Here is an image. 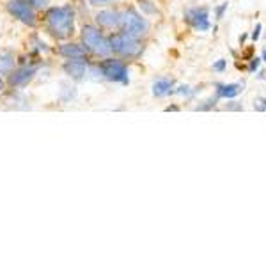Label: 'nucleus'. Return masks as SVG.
Masks as SVG:
<instances>
[{"instance_id":"obj_1","label":"nucleus","mask_w":266,"mask_h":266,"mask_svg":"<svg viewBox=\"0 0 266 266\" xmlns=\"http://www.w3.org/2000/svg\"><path fill=\"white\" fill-rule=\"evenodd\" d=\"M45 32L57 41H68L76 32V13L73 6H48L43 15Z\"/></svg>"},{"instance_id":"obj_2","label":"nucleus","mask_w":266,"mask_h":266,"mask_svg":"<svg viewBox=\"0 0 266 266\" xmlns=\"http://www.w3.org/2000/svg\"><path fill=\"white\" fill-rule=\"evenodd\" d=\"M108 43H110V54L122 61H137L144 54V43L139 37H133L122 30L108 34Z\"/></svg>"},{"instance_id":"obj_3","label":"nucleus","mask_w":266,"mask_h":266,"mask_svg":"<svg viewBox=\"0 0 266 266\" xmlns=\"http://www.w3.org/2000/svg\"><path fill=\"white\" fill-rule=\"evenodd\" d=\"M80 43L87 50L91 57L103 59L108 57L110 54V43H108V34H105L94 23H85L80 29Z\"/></svg>"},{"instance_id":"obj_4","label":"nucleus","mask_w":266,"mask_h":266,"mask_svg":"<svg viewBox=\"0 0 266 266\" xmlns=\"http://www.w3.org/2000/svg\"><path fill=\"white\" fill-rule=\"evenodd\" d=\"M98 76L110 83H121V85H128L129 83V68L126 64V61L119 57H103L94 64Z\"/></svg>"},{"instance_id":"obj_5","label":"nucleus","mask_w":266,"mask_h":266,"mask_svg":"<svg viewBox=\"0 0 266 266\" xmlns=\"http://www.w3.org/2000/svg\"><path fill=\"white\" fill-rule=\"evenodd\" d=\"M149 29H151V25H149L148 18L137 8L128 6V8L121 9V27H119V30L142 39L149 34Z\"/></svg>"},{"instance_id":"obj_6","label":"nucleus","mask_w":266,"mask_h":266,"mask_svg":"<svg viewBox=\"0 0 266 266\" xmlns=\"http://www.w3.org/2000/svg\"><path fill=\"white\" fill-rule=\"evenodd\" d=\"M37 69H39V62L37 61H22L6 76L8 78V85L11 89H23V87H27L36 78Z\"/></svg>"},{"instance_id":"obj_7","label":"nucleus","mask_w":266,"mask_h":266,"mask_svg":"<svg viewBox=\"0 0 266 266\" xmlns=\"http://www.w3.org/2000/svg\"><path fill=\"white\" fill-rule=\"evenodd\" d=\"M8 13L15 20L27 27H36L37 25V9H34L27 0H8L6 4Z\"/></svg>"},{"instance_id":"obj_8","label":"nucleus","mask_w":266,"mask_h":266,"mask_svg":"<svg viewBox=\"0 0 266 266\" xmlns=\"http://www.w3.org/2000/svg\"><path fill=\"white\" fill-rule=\"evenodd\" d=\"M183 20L190 29L195 32H208L211 29L209 22V9L208 8H190L185 11Z\"/></svg>"},{"instance_id":"obj_9","label":"nucleus","mask_w":266,"mask_h":266,"mask_svg":"<svg viewBox=\"0 0 266 266\" xmlns=\"http://www.w3.org/2000/svg\"><path fill=\"white\" fill-rule=\"evenodd\" d=\"M94 25L100 27L103 32H115L121 27V9L101 8L94 15Z\"/></svg>"},{"instance_id":"obj_10","label":"nucleus","mask_w":266,"mask_h":266,"mask_svg":"<svg viewBox=\"0 0 266 266\" xmlns=\"http://www.w3.org/2000/svg\"><path fill=\"white\" fill-rule=\"evenodd\" d=\"M62 73L73 82H82L91 73L89 59H66L62 62Z\"/></svg>"},{"instance_id":"obj_11","label":"nucleus","mask_w":266,"mask_h":266,"mask_svg":"<svg viewBox=\"0 0 266 266\" xmlns=\"http://www.w3.org/2000/svg\"><path fill=\"white\" fill-rule=\"evenodd\" d=\"M57 55L66 59H91V55L87 54V50L82 47V43H75V41H61V45L57 47Z\"/></svg>"},{"instance_id":"obj_12","label":"nucleus","mask_w":266,"mask_h":266,"mask_svg":"<svg viewBox=\"0 0 266 266\" xmlns=\"http://www.w3.org/2000/svg\"><path fill=\"white\" fill-rule=\"evenodd\" d=\"M215 96L222 100H234L245 91V82H233V83H215Z\"/></svg>"},{"instance_id":"obj_13","label":"nucleus","mask_w":266,"mask_h":266,"mask_svg":"<svg viewBox=\"0 0 266 266\" xmlns=\"http://www.w3.org/2000/svg\"><path fill=\"white\" fill-rule=\"evenodd\" d=\"M176 87V82L172 78H167V76H162V78L155 80L151 85V94L155 98H165V96H172V91Z\"/></svg>"},{"instance_id":"obj_14","label":"nucleus","mask_w":266,"mask_h":266,"mask_svg":"<svg viewBox=\"0 0 266 266\" xmlns=\"http://www.w3.org/2000/svg\"><path fill=\"white\" fill-rule=\"evenodd\" d=\"M16 66V55L9 50H0V73L8 75Z\"/></svg>"},{"instance_id":"obj_15","label":"nucleus","mask_w":266,"mask_h":266,"mask_svg":"<svg viewBox=\"0 0 266 266\" xmlns=\"http://www.w3.org/2000/svg\"><path fill=\"white\" fill-rule=\"evenodd\" d=\"M139 11L144 16H155L158 15V6L153 0H139Z\"/></svg>"},{"instance_id":"obj_16","label":"nucleus","mask_w":266,"mask_h":266,"mask_svg":"<svg viewBox=\"0 0 266 266\" xmlns=\"http://www.w3.org/2000/svg\"><path fill=\"white\" fill-rule=\"evenodd\" d=\"M202 85L201 87H190V85H178L174 87L172 91V96H185V98H194L197 93H201Z\"/></svg>"},{"instance_id":"obj_17","label":"nucleus","mask_w":266,"mask_h":266,"mask_svg":"<svg viewBox=\"0 0 266 266\" xmlns=\"http://www.w3.org/2000/svg\"><path fill=\"white\" fill-rule=\"evenodd\" d=\"M218 101L220 100L216 96H211V98H208V100L201 101V103H199L194 110L195 112H211L213 108H216V103H218Z\"/></svg>"},{"instance_id":"obj_18","label":"nucleus","mask_w":266,"mask_h":266,"mask_svg":"<svg viewBox=\"0 0 266 266\" xmlns=\"http://www.w3.org/2000/svg\"><path fill=\"white\" fill-rule=\"evenodd\" d=\"M261 57H257V55H254L252 59H248V66L245 69H247L250 75H254V73L259 71V68H261Z\"/></svg>"},{"instance_id":"obj_19","label":"nucleus","mask_w":266,"mask_h":266,"mask_svg":"<svg viewBox=\"0 0 266 266\" xmlns=\"http://www.w3.org/2000/svg\"><path fill=\"white\" fill-rule=\"evenodd\" d=\"M222 110H226V112H243V110H245V107L240 103V101L227 100V103L222 107Z\"/></svg>"},{"instance_id":"obj_20","label":"nucleus","mask_w":266,"mask_h":266,"mask_svg":"<svg viewBox=\"0 0 266 266\" xmlns=\"http://www.w3.org/2000/svg\"><path fill=\"white\" fill-rule=\"evenodd\" d=\"M115 2L117 0H87V4L93 6V8H110Z\"/></svg>"},{"instance_id":"obj_21","label":"nucleus","mask_w":266,"mask_h":266,"mask_svg":"<svg viewBox=\"0 0 266 266\" xmlns=\"http://www.w3.org/2000/svg\"><path fill=\"white\" fill-rule=\"evenodd\" d=\"M227 8H229V2H224V4L216 6L215 8V20L216 22L224 20V16H226V13H227Z\"/></svg>"},{"instance_id":"obj_22","label":"nucleus","mask_w":266,"mask_h":266,"mask_svg":"<svg viewBox=\"0 0 266 266\" xmlns=\"http://www.w3.org/2000/svg\"><path fill=\"white\" fill-rule=\"evenodd\" d=\"M211 69L215 73H226L227 71V61H226V59H218V61L213 62Z\"/></svg>"},{"instance_id":"obj_23","label":"nucleus","mask_w":266,"mask_h":266,"mask_svg":"<svg viewBox=\"0 0 266 266\" xmlns=\"http://www.w3.org/2000/svg\"><path fill=\"white\" fill-rule=\"evenodd\" d=\"M261 34H262V23H255L254 30H252L250 34V39L254 41V43H257V41L261 39Z\"/></svg>"},{"instance_id":"obj_24","label":"nucleus","mask_w":266,"mask_h":266,"mask_svg":"<svg viewBox=\"0 0 266 266\" xmlns=\"http://www.w3.org/2000/svg\"><path fill=\"white\" fill-rule=\"evenodd\" d=\"M34 9H47L48 4H50V0H27Z\"/></svg>"},{"instance_id":"obj_25","label":"nucleus","mask_w":266,"mask_h":266,"mask_svg":"<svg viewBox=\"0 0 266 266\" xmlns=\"http://www.w3.org/2000/svg\"><path fill=\"white\" fill-rule=\"evenodd\" d=\"M6 87H8V78H6V76L2 75V73H0V94L4 93Z\"/></svg>"},{"instance_id":"obj_26","label":"nucleus","mask_w":266,"mask_h":266,"mask_svg":"<svg viewBox=\"0 0 266 266\" xmlns=\"http://www.w3.org/2000/svg\"><path fill=\"white\" fill-rule=\"evenodd\" d=\"M248 37H250V34H248V32H243V34H241V36H240V39H238V43H240V47H241V48L245 47V43H247V39H248Z\"/></svg>"},{"instance_id":"obj_27","label":"nucleus","mask_w":266,"mask_h":266,"mask_svg":"<svg viewBox=\"0 0 266 266\" xmlns=\"http://www.w3.org/2000/svg\"><path fill=\"white\" fill-rule=\"evenodd\" d=\"M165 112H180V107L178 105H169V107H165Z\"/></svg>"},{"instance_id":"obj_28","label":"nucleus","mask_w":266,"mask_h":266,"mask_svg":"<svg viewBox=\"0 0 266 266\" xmlns=\"http://www.w3.org/2000/svg\"><path fill=\"white\" fill-rule=\"evenodd\" d=\"M254 110H255V112H266V108L262 107V105L257 101V103H254Z\"/></svg>"},{"instance_id":"obj_29","label":"nucleus","mask_w":266,"mask_h":266,"mask_svg":"<svg viewBox=\"0 0 266 266\" xmlns=\"http://www.w3.org/2000/svg\"><path fill=\"white\" fill-rule=\"evenodd\" d=\"M257 101H259V103H261V105H262V107H264V108H266V98H262V96H261V98H259V100H257Z\"/></svg>"},{"instance_id":"obj_30","label":"nucleus","mask_w":266,"mask_h":266,"mask_svg":"<svg viewBox=\"0 0 266 266\" xmlns=\"http://www.w3.org/2000/svg\"><path fill=\"white\" fill-rule=\"evenodd\" d=\"M257 78H261V80H264V78H266V71H259V75H257Z\"/></svg>"},{"instance_id":"obj_31","label":"nucleus","mask_w":266,"mask_h":266,"mask_svg":"<svg viewBox=\"0 0 266 266\" xmlns=\"http://www.w3.org/2000/svg\"><path fill=\"white\" fill-rule=\"evenodd\" d=\"M261 61L266 64V48H264V50H262V54H261Z\"/></svg>"}]
</instances>
